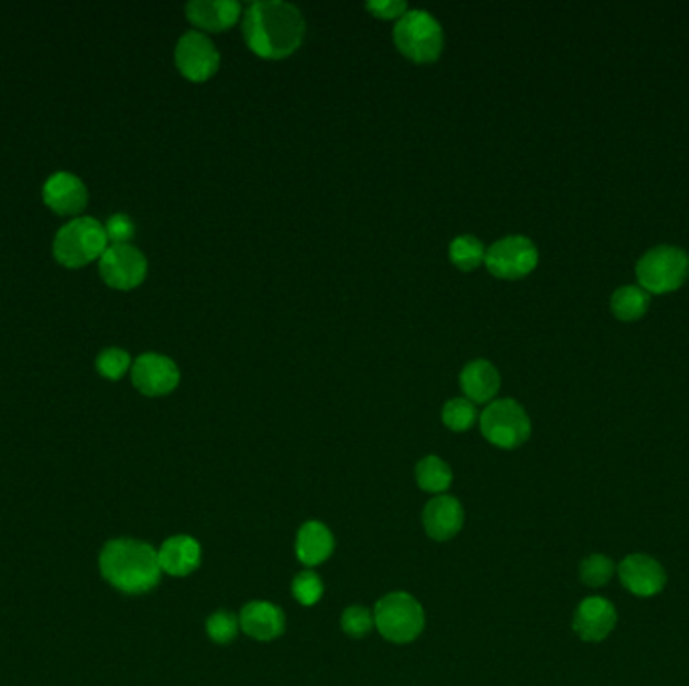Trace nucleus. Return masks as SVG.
Wrapping results in <instances>:
<instances>
[{"instance_id":"1","label":"nucleus","mask_w":689,"mask_h":686,"mask_svg":"<svg viewBox=\"0 0 689 686\" xmlns=\"http://www.w3.org/2000/svg\"><path fill=\"white\" fill-rule=\"evenodd\" d=\"M244 41L262 59H286L305 38L307 24L297 7L281 0L252 2L244 14Z\"/></svg>"},{"instance_id":"2","label":"nucleus","mask_w":689,"mask_h":686,"mask_svg":"<svg viewBox=\"0 0 689 686\" xmlns=\"http://www.w3.org/2000/svg\"><path fill=\"white\" fill-rule=\"evenodd\" d=\"M99 568L113 588L133 596L154 590L162 578L154 545L131 538H119L106 544L99 556Z\"/></svg>"},{"instance_id":"3","label":"nucleus","mask_w":689,"mask_h":686,"mask_svg":"<svg viewBox=\"0 0 689 686\" xmlns=\"http://www.w3.org/2000/svg\"><path fill=\"white\" fill-rule=\"evenodd\" d=\"M635 274L647 295H671L688 280V252L676 246L652 248L637 262Z\"/></svg>"},{"instance_id":"4","label":"nucleus","mask_w":689,"mask_h":686,"mask_svg":"<svg viewBox=\"0 0 689 686\" xmlns=\"http://www.w3.org/2000/svg\"><path fill=\"white\" fill-rule=\"evenodd\" d=\"M106 250V225L99 224L94 218H77L63 225L53 242L55 258L67 268H81L85 264L101 258Z\"/></svg>"},{"instance_id":"5","label":"nucleus","mask_w":689,"mask_h":686,"mask_svg":"<svg viewBox=\"0 0 689 686\" xmlns=\"http://www.w3.org/2000/svg\"><path fill=\"white\" fill-rule=\"evenodd\" d=\"M393 41L400 53L417 65L434 63L444 48L441 24L426 11L412 9L395 24Z\"/></svg>"},{"instance_id":"6","label":"nucleus","mask_w":689,"mask_h":686,"mask_svg":"<svg viewBox=\"0 0 689 686\" xmlns=\"http://www.w3.org/2000/svg\"><path fill=\"white\" fill-rule=\"evenodd\" d=\"M373 620L381 637L395 644L416 640L426 627V615L422 604L405 591H392L383 596L375 606Z\"/></svg>"},{"instance_id":"7","label":"nucleus","mask_w":689,"mask_h":686,"mask_svg":"<svg viewBox=\"0 0 689 686\" xmlns=\"http://www.w3.org/2000/svg\"><path fill=\"white\" fill-rule=\"evenodd\" d=\"M480 429L482 435L500 450H516L533 433L528 414L514 399L490 402L480 417Z\"/></svg>"},{"instance_id":"8","label":"nucleus","mask_w":689,"mask_h":686,"mask_svg":"<svg viewBox=\"0 0 689 686\" xmlns=\"http://www.w3.org/2000/svg\"><path fill=\"white\" fill-rule=\"evenodd\" d=\"M490 274L502 280H518L538 266V250L535 242L526 236L500 237L486 250L484 258Z\"/></svg>"},{"instance_id":"9","label":"nucleus","mask_w":689,"mask_h":686,"mask_svg":"<svg viewBox=\"0 0 689 686\" xmlns=\"http://www.w3.org/2000/svg\"><path fill=\"white\" fill-rule=\"evenodd\" d=\"M99 274L111 288L131 290L145 280L147 261L130 244H113L99 258Z\"/></svg>"},{"instance_id":"10","label":"nucleus","mask_w":689,"mask_h":686,"mask_svg":"<svg viewBox=\"0 0 689 686\" xmlns=\"http://www.w3.org/2000/svg\"><path fill=\"white\" fill-rule=\"evenodd\" d=\"M176 65L186 79L194 84H204L218 71L220 53L204 33L190 31L179 36L176 45Z\"/></svg>"},{"instance_id":"11","label":"nucleus","mask_w":689,"mask_h":686,"mask_svg":"<svg viewBox=\"0 0 689 686\" xmlns=\"http://www.w3.org/2000/svg\"><path fill=\"white\" fill-rule=\"evenodd\" d=\"M619 580L625 590L639 598H654L667 584V572L659 560L649 554H630L619 562Z\"/></svg>"},{"instance_id":"12","label":"nucleus","mask_w":689,"mask_h":686,"mask_svg":"<svg viewBox=\"0 0 689 686\" xmlns=\"http://www.w3.org/2000/svg\"><path fill=\"white\" fill-rule=\"evenodd\" d=\"M131 380L147 397H162L174 391L179 383V368L172 358L157 353L138 356L131 367Z\"/></svg>"},{"instance_id":"13","label":"nucleus","mask_w":689,"mask_h":686,"mask_svg":"<svg viewBox=\"0 0 689 686\" xmlns=\"http://www.w3.org/2000/svg\"><path fill=\"white\" fill-rule=\"evenodd\" d=\"M617 627V610L603 596L584 598L572 616V630L584 642H603Z\"/></svg>"},{"instance_id":"14","label":"nucleus","mask_w":689,"mask_h":686,"mask_svg":"<svg viewBox=\"0 0 689 686\" xmlns=\"http://www.w3.org/2000/svg\"><path fill=\"white\" fill-rule=\"evenodd\" d=\"M43 200L55 213L75 215L84 212L87 206V188L77 176L69 172H59L53 174L43 186Z\"/></svg>"},{"instance_id":"15","label":"nucleus","mask_w":689,"mask_h":686,"mask_svg":"<svg viewBox=\"0 0 689 686\" xmlns=\"http://www.w3.org/2000/svg\"><path fill=\"white\" fill-rule=\"evenodd\" d=\"M462 504L452 496H438L424 509V528L431 540L448 542L462 530Z\"/></svg>"},{"instance_id":"16","label":"nucleus","mask_w":689,"mask_h":686,"mask_svg":"<svg viewBox=\"0 0 689 686\" xmlns=\"http://www.w3.org/2000/svg\"><path fill=\"white\" fill-rule=\"evenodd\" d=\"M157 557L162 572L176 578H184L200 566L203 547L192 535H172L157 550Z\"/></svg>"},{"instance_id":"17","label":"nucleus","mask_w":689,"mask_h":686,"mask_svg":"<svg viewBox=\"0 0 689 686\" xmlns=\"http://www.w3.org/2000/svg\"><path fill=\"white\" fill-rule=\"evenodd\" d=\"M240 628L261 642L278 639L285 632V612L273 602L254 600L249 602L238 616Z\"/></svg>"},{"instance_id":"18","label":"nucleus","mask_w":689,"mask_h":686,"mask_svg":"<svg viewBox=\"0 0 689 686\" xmlns=\"http://www.w3.org/2000/svg\"><path fill=\"white\" fill-rule=\"evenodd\" d=\"M242 7L237 0H192L186 4L188 21L210 33L227 31L237 23Z\"/></svg>"},{"instance_id":"19","label":"nucleus","mask_w":689,"mask_h":686,"mask_svg":"<svg viewBox=\"0 0 689 686\" xmlns=\"http://www.w3.org/2000/svg\"><path fill=\"white\" fill-rule=\"evenodd\" d=\"M335 550L331 530L321 521H307L300 525L297 535V556L305 566H319L327 562Z\"/></svg>"},{"instance_id":"20","label":"nucleus","mask_w":689,"mask_h":686,"mask_svg":"<svg viewBox=\"0 0 689 686\" xmlns=\"http://www.w3.org/2000/svg\"><path fill=\"white\" fill-rule=\"evenodd\" d=\"M460 385H462V391L466 392L468 401H492L500 389L499 368L484 358L472 361L463 367Z\"/></svg>"},{"instance_id":"21","label":"nucleus","mask_w":689,"mask_h":686,"mask_svg":"<svg viewBox=\"0 0 689 686\" xmlns=\"http://www.w3.org/2000/svg\"><path fill=\"white\" fill-rule=\"evenodd\" d=\"M652 298L642 286H621L611 296V310L623 322H635L649 310Z\"/></svg>"},{"instance_id":"22","label":"nucleus","mask_w":689,"mask_h":686,"mask_svg":"<svg viewBox=\"0 0 689 686\" xmlns=\"http://www.w3.org/2000/svg\"><path fill=\"white\" fill-rule=\"evenodd\" d=\"M417 486L429 494H438L444 496V491H448L452 486V469L446 462H441L436 455H428L416 467Z\"/></svg>"},{"instance_id":"23","label":"nucleus","mask_w":689,"mask_h":686,"mask_svg":"<svg viewBox=\"0 0 689 686\" xmlns=\"http://www.w3.org/2000/svg\"><path fill=\"white\" fill-rule=\"evenodd\" d=\"M486 258V248L484 244L475 236H458L453 237L450 244V261L453 266H458L463 273L475 270L480 264H484Z\"/></svg>"},{"instance_id":"24","label":"nucleus","mask_w":689,"mask_h":686,"mask_svg":"<svg viewBox=\"0 0 689 686\" xmlns=\"http://www.w3.org/2000/svg\"><path fill=\"white\" fill-rule=\"evenodd\" d=\"M617 574V566L611 557L605 554H591L584 557L579 566V578L589 588H601L613 580Z\"/></svg>"},{"instance_id":"25","label":"nucleus","mask_w":689,"mask_h":686,"mask_svg":"<svg viewBox=\"0 0 689 686\" xmlns=\"http://www.w3.org/2000/svg\"><path fill=\"white\" fill-rule=\"evenodd\" d=\"M475 419H478V411H475L474 402L468 401V399H450V401L444 405V411H441V421L448 429H452L456 433H462L468 431L470 427L474 425Z\"/></svg>"},{"instance_id":"26","label":"nucleus","mask_w":689,"mask_h":686,"mask_svg":"<svg viewBox=\"0 0 689 686\" xmlns=\"http://www.w3.org/2000/svg\"><path fill=\"white\" fill-rule=\"evenodd\" d=\"M131 358L123 348H106L97 356L96 367L101 377L106 379L118 380L130 370Z\"/></svg>"},{"instance_id":"27","label":"nucleus","mask_w":689,"mask_h":686,"mask_svg":"<svg viewBox=\"0 0 689 686\" xmlns=\"http://www.w3.org/2000/svg\"><path fill=\"white\" fill-rule=\"evenodd\" d=\"M238 630H240V620L237 615L220 610L208 618L206 622V632L216 644H228L237 639Z\"/></svg>"},{"instance_id":"28","label":"nucleus","mask_w":689,"mask_h":686,"mask_svg":"<svg viewBox=\"0 0 689 686\" xmlns=\"http://www.w3.org/2000/svg\"><path fill=\"white\" fill-rule=\"evenodd\" d=\"M373 627L375 620L365 606H349L341 616V628L351 639H365Z\"/></svg>"},{"instance_id":"29","label":"nucleus","mask_w":689,"mask_h":686,"mask_svg":"<svg viewBox=\"0 0 689 686\" xmlns=\"http://www.w3.org/2000/svg\"><path fill=\"white\" fill-rule=\"evenodd\" d=\"M322 591H325L322 580L313 569L300 572L297 578L293 580V596L303 606H315V604L321 600Z\"/></svg>"},{"instance_id":"30","label":"nucleus","mask_w":689,"mask_h":686,"mask_svg":"<svg viewBox=\"0 0 689 686\" xmlns=\"http://www.w3.org/2000/svg\"><path fill=\"white\" fill-rule=\"evenodd\" d=\"M106 234L113 244H128L131 237L135 236V224H133L130 215L116 213L109 218L108 224H106Z\"/></svg>"},{"instance_id":"31","label":"nucleus","mask_w":689,"mask_h":686,"mask_svg":"<svg viewBox=\"0 0 689 686\" xmlns=\"http://www.w3.org/2000/svg\"><path fill=\"white\" fill-rule=\"evenodd\" d=\"M368 11L385 21H392V19L400 21L407 12V4L404 0H373V2H368Z\"/></svg>"}]
</instances>
